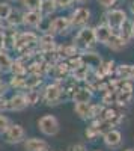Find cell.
Returning a JSON list of instances; mask_svg holds the SVG:
<instances>
[{
    "label": "cell",
    "instance_id": "obj_47",
    "mask_svg": "<svg viewBox=\"0 0 134 151\" xmlns=\"http://www.w3.org/2000/svg\"><path fill=\"white\" fill-rule=\"evenodd\" d=\"M125 151H134V150H133V148H128V150H125Z\"/></svg>",
    "mask_w": 134,
    "mask_h": 151
},
{
    "label": "cell",
    "instance_id": "obj_21",
    "mask_svg": "<svg viewBox=\"0 0 134 151\" xmlns=\"http://www.w3.org/2000/svg\"><path fill=\"white\" fill-rule=\"evenodd\" d=\"M12 58L8 55L6 50H0V74H5V73H9L11 71V67H12Z\"/></svg>",
    "mask_w": 134,
    "mask_h": 151
},
{
    "label": "cell",
    "instance_id": "obj_6",
    "mask_svg": "<svg viewBox=\"0 0 134 151\" xmlns=\"http://www.w3.org/2000/svg\"><path fill=\"white\" fill-rule=\"evenodd\" d=\"M69 29H71L69 17L59 15V17L53 18L51 21H48L47 33H51V35H65V33H68Z\"/></svg>",
    "mask_w": 134,
    "mask_h": 151
},
{
    "label": "cell",
    "instance_id": "obj_35",
    "mask_svg": "<svg viewBox=\"0 0 134 151\" xmlns=\"http://www.w3.org/2000/svg\"><path fill=\"white\" fill-rule=\"evenodd\" d=\"M56 2V5H57V8H62V9H66V8H69V6H72L76 3V0H54Z\"/></svg>",
    "mask_w": 134,
    "mask_h": 151
},
{
    "label": "cell",
    "instance_id": "obj_27",
    "mask_svg": "<svg viewBox=\"0 0 134 151\" xmlns=\"http://www.w3.org/2000/svg\"><path fill=\"white\" fill-rule=\"evenodd\" d=\"M133 98H134L133 91H119V92H116V103L120 104V106L130 104Z\"/></svg>",
    "mask_w": 134,
    "mask_h": 151
},
{
    "label": "cell",
    "instance_id": "obj_39",
    "mask_svg": "<svg viewBox=\"0 0 134 151\" xmlns=\"http://www.w3.org/2000/svg\"><path fill=\"white\" fill-rule=\"evenodd\" d=\"M68 151H88V148L83 144H74V145H71L68 148Z\"/></svg>",
    "mask_w": 134,
    "mask_h": 151
},
{
    "label": "cell",
    "instance_id": "obj_12",
    "mask_svg": "<svg viewBox=\"0 0 134 151\" xmlns=\"http://www.w3.org/2000/svg\"><path fill=\"white\" fill-rule=\"evenodd\" d=\"M8 104H9V110H14V112H20V110H24L27 107L26 97H24V94H21V92L12 95L8 100Z\"/></svg>",
    "mask_w": 134,
    "mask_h": 151
},
{
    "label": "cell",
    "instance_id": "obj_43",
    "mask_svg": "<svg viewBox=\"0 0 134 151\" xmlns=\"http://www.w3.org/2000/svg\"><path fill=\"white\" fill-rule=\"evenodd\" d=\"M77 3H86V2H89V0H76Z\"/></svg>",
    "mask_w": 134,
    "mask_h": 151
},
{
    "label": "cell",
    "instance_id": "obj_2",
    "mask_svg": "<svg viewBox=\"0 0 134 151\" xmlns=\"http://www.w3.org/2000/svg\"><path fill=\"white\" fill-rule=\"evenodd\" d=\"M95 42L96 41H95V35H93V27L84 26L76 33L72 44L76 45L77 50H89Z\"/></svg>",
    "mask_w": 134,
    "mask_h": 151
},
{
    "label": "cell",
    "instance_id": "obj_40",
    "mask_svg": "<svg viewBox=\"0 0 134 151\" xmlns=\"http://www.w3.org/2000/svg\"><path fill=\"white\" fill-rule=\"evenodd\" d=\"M8 89H9V85L5 82H0V95H5Z\"/></svg>",
    "mask_w": 134,
    "mask_h": 151
},
{
    "label": "cell",
    "instance_id": "obj_38",
    "mask_svg": "<svg viewBox=\"0 0 134 151\" xmlns=\"http://www.w3.org/2000/svg\"><path fill=\"white\" fill-rule=\"evenodd\" d=\"M3 110H9V104H8V98H5V95H0V112Z\"/></svg>",
    "mask_w": 134,
    "mask_h": 151
},
{
    "label": "cell",
    "instance_id": "obj_3",
    "mask_svg": "<svg viewBox=\"0 0 134 151\" xmlns=\"http://www.w3.org/2000/svg\"><path fill=\"white\" fill-rule=\"evenodd\" d=\"M128 20V15L124 9L119 8H112L105 12V24L110 27L115 33L119 32V29L122 27V24Z\"/></svg>",
    "mask_w": 134,
    "mask_h": 151
},
{
    "label": "cell",
    "instance_id": "obj_4",
    "mask_svg": "<svg viewBox=\"0 0 134 151\" xmlns=\"http://www.w3.org/2000/svg\"><path fill=\"white\" fill-rule=\"evenodd\" d=\"M42 100L48 104V106H56L60 103V100L63 97V88L60 86L59 82H54V83H50L44 88L42 91Z\"/></svg>",
    "mask_w": 134,
    "mask_h": 151
},
{
    "label": "cell",
    "instance_id": "obj_41",
    "mask_svg": "<svg viewBox=\"0 0 134 151\" xmlns=\"http://www.w3.org/2000/svg\"><path fill=\"white\" fill-rule=\"evenodd\" d=\"M0 50H5V35H3V30H0Z\"/></svg>",
    "mask_w": 134,
    "mask_h": 151
},
{
    "label": "cell",
    "instance_id": "obj_18",
    "mask_svg": "<svg viewBox=\"0 0 134 151\" xmlns=\"http://www.w3.org/2000/svg\"><path fill=\"white\" fill-rule=\"evenodd\" d=\"M5 21L8 23L9 27H14V29L21 26V24H23V12L20 9H11L9 15H8V18Z\"/></svg>",
    "mask_w": 134,
    "mask_h": 151
},
{
    "label": "cell",
    "instance_id": "obj_19",
    "mask_svg": "<svg viewBox=\"0 0 134 151\" xmlns=\"http://www.w3.org/2000/svg\"><path fill=\"white\" fill-rule=\"evenodd\" d=\"M118 35L120 36V38H122V40L128 44L131 40H133V20H127L124 24H122V27H120L119 29V32H118Z\"/></svg>",
    "mask_w": 134,
    "mask_h": 151
},
{
    "label": "cell",
    "instance_id": "obj_32",
    "mask_svg": "<svg viewBox=\"0 0 134 151\" xmlns=\"http://www.w3.org/2000/svg\"><path fill=\"white\" fill-rule=\"evenodd\" d=\"M11 5L6 3V2H0V21H3L8 18L9 15V12H11Z\"/></svg>",
    "mask_w": 134,
    "mask_h": 151
},
{
    "label": "cell",
    "instance_id": "obj_48",
    "mask_svg": "<svg viewBox=\"0 0 134 151\" xmlns=\"http://www.w3.org/2000/svg\"><path fill=\"white\" fill-rule=\"evenodd\" d=\"M0 30H2V21H0Z\"/></svg>",
    "mask_w": 134,
    "mask_h": 151
},
{
    "label": "cell",
    "instance_id": "obj_16",
    "mask_svg": "<svg viewBox=\"0 0 134 151\" xmlns=\"http://www.w3.org/2000/svg\"><path fill=\"white\" fill-rule=\"evenodd\" d=\"M3 35H5V50H14L18 32L14 27H8V29H3Z\"/></svg>",
    "mask_w": 134,
    "mask_h": 151
},
{
    "label": "cell",
    "instance_id": "obj_9",
    "mask_svg": "<svg viewBox=\"0 0 134 151\" xmlns=\"http://www.w3.org/2000/svg\"><path fill=\"white\" fill-rule=\"evenodd\" d=\"M44 15L41 14L39 11H26L23 14V24L26 27H30V29H36L39 27L42 21H44Z\"/></svg>",
    "mask_w": 134,
    "mask_h": 151
},
{
    "label": "cell",
    "instance_id": "obj_10",
    "mask_svg": "<svg viewBox=\"0 0 134 151\" xmlns=\"http://www.w3.org/2000/svg\"><path fill=\"white\" fill-rule=\"evenodd\" d=\"M115 32L107 26L105 23H103V24H98V26H95L93 27V35H95V41L96 42H100V44H107L108 42V40L112 38V35H113Z\"/></svg>",
    "mask_w": 134,
    "mask_h": 151
},
{
    "label": "cell",
    "instance_id": "obj_14",
    "mask_svg": "<svg viewBox=\"0 0 134 151\" xmlns=\"http://www.w3.org/2000/svg\"><path fill=\"white\" fill-rule=\"evenodd\" d=\"M80 59H81V64H83L84 67H88L89 70H91V68H100L101 64H103L101 58L96 55V53H91V52L80 55Z\"/></svg>",
    "mask_w": 134,
    "mask_h": 151
},
{
    "label": "cell",
    "instance_id": "obj_23",
    "mask_svg": "<svg viewBox=\"0 0 134 151\" xmlns=\"http://www.w3.org/2000/svg\"><path fill=\"white\" fill-rule=\"evenodd\" d=\"M41 83H42V76L29 74L27 77H24V89H36V88H39Z\"/></svg>",
    "mask_w": 134,
    "mask_h": 151
},
{
    "label": "cell",
    "instance_id": "obj_50",
    "mask_svg": "<svg viewBox=\"0 0 134 151\" xmlns=\"http://www.w3.org/2000/svg\"><path fill=\"white\" fill-rule=\"evenodd\" d=\"M95 151H100V150H95Z\"/></svg>",
    "mask_w": 134,
    "mask_h": 151
},
{
    "label": "cell",
    "instance_id": "obj_7",
    "mask_svg": "<svg viewBox=\"0 0 134 151\" xmlns=\"http://www.w3.org/2000/svg\"><path fill=\"white\" fill-rule=\"evenodd\" d=\"M91 20V9L88 8H77L74 12L71 14L69 17V21H71V27H84V26H88V23Z\"/></svg>",
    "mask_w": 134,
    "mask_h": 151
},
{
    "label": "cell",
    "instance_id": "obj_42",
    "mask_svg": "<svg viewBox=\"0 0 134 151\" xmlns=\"http://www.w3.org/2000/svg\"><path fill=\"white\" fill-rule=\"evenodd\" d=\"M130 12H131V15L134 17V0H133L131 5H130Z\"/></svg>",
    "mask_w": 134,
    "mask_h": 151
},
{
    "label": "cell",
    "instance_id": "obj_31",
    "mask_svg": "<svg viewBox=\"0 0 134 151\" xmlns=\"http://www.w3.org/2000/svg\"><path fill=\"white\" fill-rule=\"evenodd\" d=\"M68 73H69V67H68L66 62H65V64H59V65L56 67V79H57V80L63 79Z\"/></svg>",
    "mask_w": 134,
    "mask_h": 151
},
{
    "label": "cell",
    "instance_id": "obj_49",
    "mask_svg": "<svg viewBox=\"0 0 134 151\" xmlns=\"http://www.w3.org/2000/svg\"><path fill=\"white\" fill-rule=\"evenodd\" d=\"M9 2H18V0H9Z\"/></svg>",
    "mask_w": 134,
    "mask_h": 151
},
{
    "label": "cell",
    "instance_id": "obj_29",
    "mask_svg": "<svg viewBox=\"0 0 134 151\" xmlns=\"http://www.w3.org/2000/svg\"><path fill=\"white\" fill-rule=\"evenodd\" d=\"M24 77H21V76H12V79L8 83L9 88H12V89H24Z\"/></svg>",
    "mask_w": 134,
    "mask_h": 151
},
{
    "label": "cell",
    "instance_id": "obj_28",
    "mask_svg": "<svg viewBox=\"0 0 134 151\" xmlns=\"http://www.w3.org/2000/svg\"><path fill=\"white\" fill-rule=\"evenodd\" d=\"M131 74H133V65H120L118 68V76L122 80H131Z\"/></svg>",
    "mask_w": 134,
    "mask_h": 151
},
{
    "label": "cell",
    "instance_id": "obj_25",
    "mask_svg": "<svg viewBox=\"0 0 134 151\" xmlns=\"http://www.w3.org/2000/svg\"><path fill=\"white\" fill-rule=\"evenodd\" d=\"M105 45H107L108 48H112V50H122V48L127 45V42H125L118 33H113L112 38L108 40V42H107Z\"/></svg>",
    "mask_w": 134,
    "mask_h": 151
},
{
    "label": "cell",
    "instance_id": "obj_46",
    "mask_svg": "<svg viewBox=\"0 0 134 151\" xmlns=\"http://www.w3.org/2000/svg\"><path fill=\"white\" fill-rule=\"evenodd\" d=\"M39 151H50V150H48V148H44V150H39Z\"/></svg>",
    "mask_w": 134,
    "mask_h": 151
},
{
    "label": "cell",
    "instance_id": "obj_15",
    "mask_svg": "<svg viewBox=\"0 0 134 151\" xmlns=\"http://www.w3.org/2000/svg\"><path fill=\"white\" fill-rule=\"evenodd\" d=\"M93 94L89 88H77L74 89L72 92V100H74V103H91Z\"/></svg>",
    "mask_w": 134,
    "mask_h": 151
},
{
    "label": "cell",
    "instance_id": "obj_1",
    "mask_svg": "<svg viewBox=\"0 0 134 151\" xmlns=\"http://www.w3.org/2000/svg\"><path fill=\"white\" fill-rule=\"evenodd\" d=\"M38 42H39V36L32 30H26L18 33L14 50L20 52L21 55H29L35 52V48L38 47Z\"/></svg>",
    "mask_w": 134,
    "mask_h": 151
},
{
    "label": "cell",
    "instance_id": "obj_33",
    "mask_svg": "<svg viewBox=\"0 0 134 151\" xmlns=\"http://www.w3.org/2000/svg\"><path fill=\"white\" fill-rule=\"evenodd\" d=\"M11 125V121L6 115L0 113V134H5V132L8 130V127Z\"/></svg>",
    "mask_w": 134,
    "mask_h": 151
},
{
    "label": "cell",
    "instance_id": "obj_44",
    "mask_svg": "<svg viewBox=\"0 0 134 151\" xmlns=\"http://www.w3.org/2000/svg\"><path fill=\"white\" fill-rule=\"evenodd\" d=\"M131 80H134V67H133V74H131Z\"/></svg>",
    "mask_w": 134,
    "mask_h": 151
},
{
    "label": "cell",
    "instance_id": "obj_24",
    "mask_svg": "<svg viewBox=\"0 0 134 151\" xmlns=\"http://www.w3.org/2000/svg\"><path fill=\"white\" fill-rule=\"evenodd\" d=\"M91 109H92L91 103H77L76 107H74L76 113L81 119H89L91 118Z\"/></svg>",
    "mask_w": 134,
    "mask_h": 151
},
{
    "label": "cell",
    "instance_id": "obj_11",
    "mask_svg": "<svg viewBox=\"0 0 134 151\" xmlns=\"http://www.w3.org/2000/svg\"><path fill=\"white\" fill-rule=\"evenodd\" d=\"M38 47L41 48V52H56V50H57V44H56V40H54V35L45 32L39 38Z\"/></svg>",
    "mask_w": 134,
    "mask_h": 151
},
{
    "label": "cell",
    "instance_id": "obj_5",
    "mask_svg": "<svg viewBox=\"0 0 134 151\" xmlns=\"http://www.w3.org/2000/svg\"><path fill=\"white\" fill-rule=\"evenodd\" d=\"M38 129L45 136H56L60 130V125L54 115H44L38 119Z\"/></svg>",
    "mask_w": 134,
    "mask_h": 151
},
{
    "label": "cell",
    "instance_id": "obj_8",
    "mask_svg": "<svg viewBox=\"0 0 134 151\" xmlns=\"http://www.w3.org/2000/svg\"><path fill=\"white\" fill-rule=\"evenodd\" d=\"M26 139V132L20 124H11L5 132V141L8 144H20Z\"/></svg>",
    "mask_w": 134,
    "mask_h": 151
},
{
    "label": "cell",
    "instance_id": "obj_37",
    "mask_svg": "<svg viewBox=\"0 0 134 151\" xmlns=\"http://www.w3.org/2000/svg\"><path fill=\"white\" fill-rule=\"evenodd\" d=\"M86 136H88V139H91V141H93L95 137L98 136V132H96V129L93 127V125L88 127V130H86Z\"/></svg>",
    "mask_w": 134,
    "mask_h": 151
},
{
    "label": "cell",
    "instance_id": "obj_20",
    "mask_svg": "<svg viewBox=\"0 0 134 151\" xmlns=\"http://www.w3.org/2000/svg\"><path fill=\"white\" fill-rule=\"evenodd\" d=\"M9 73H12V76H21V77H24L27 74V64L23 59L18 58L12 62V67H11Z\"/></svg>",
    "mask_w": 134,
    "mask_h": 151
},
{
    "label": "cell",
    "instance_id": "obj_34",
    "mask_svg": "<svg viewBox=\"0 0 134 151\" xmlns=\"http://www.w3.org/2000/svg\"><path fill=\"white\" fill-rule=\"evenodd\" d=\"M96 2H98V5L104 9H112L118 3V0H96Z\"/></svg>",
    "mask_w": 134,
    "mask_h": 151
},
{
    "label": "cell",
    "instance_id": "obj_45",
    "mask_svg": "<svg viewBox=\"0 0 134 151\" xmlns=\"http://www.w3.org/2000/svg\"><path fill=\"white\" fill-rule=\"evenodd\" d=\"M133 36H134V20H133Z\"/></svg>",
    "mask_w": 134,
    "mask_h": 151
},
{
    "label": "cell",
    "instance_id": "obj_36",
    "mask_svg": "<svg viewBox=\"0 0 134 151\" xmlns=\"http://www.w3.org/2000/svg\"><path fill=\"white\" fill-rule=\"evenodd\" d=\"M113 101H116V94H112V91H108V92L103 97V103H104V104H112Z\"/></svg>",
    "mask_w": 134,
    "mask_h": 151
},
{
    "label": "cell",
    "instance_id": "obj_17",
    "mask_svg": "<svg viewBox=\"0 0 134 151\" xmlns=\"http://www.w3.org/2000/svg\"><path fill=\"white\" fill-rule=\"evenodd\" d=\"M44 148H48V144L39 137H30V139L24 141V150L26 151H39Z\"/></svg>",
    "mask_w": 134,
    "mask_h": 151
},
{
    "label": "cell",
    "instance_id": "obj_30",
    "mask_svg": "<svg viewBox=\"0 0 134 151\" xmlns=\"http://www.w3.org/2000/svg\"><path fill=\"white\" fill-rule=\"evenodd\" d=\"M42 0H23V6L27 11H39Z\"/></svg>",
    "mask_w": 134,
    "mask_h": 151
},
{
    "label": "cell",
    "instance_id": "obj_26",
    "mask_svg": "<svg viewBox=\"0 0 134 151\" xmlns=\"http://www.w3.org/2000/svg\"><path fill=\"white\" fill-rule=\"evenodd\" d=\"M24 97H26L27 106H36L39 103V100L42 98L39 91H36V89H27L26 92H24Z\"/></svg>",
    "mask_w": 134,
    "mask_h": 151
},
{
    "label": "cell",
    "instance_id": "obj_13",
    "mask_svg": "<svg viewBox=\"0 0 134 151\" xmlns=\"http://www.w3.org/2000/svg\"><path fill=\"white\" fill-rule=\"evenodd\" d=\"M103 137H104V144L110 148H116L122 142V133L119 130H115V129L108 130L105 134H103Z\"/></svg>",
    "mask_w": 134,
    "mask_h": 151
},
{
    "label": "cell",
    "instance_id": "obj_22",
    "mask_svg": "<svg viewBox=\"0 0 134 151\" xmlns=\"http://www.w3.org/2000/svg\"><path fill=\"white\" fill-rule=\"evenodd\" d=\"M56 11H57V5H56L54 0H42L41 8H39V12H41L44 17H50V15H53Z\"/></svg>",
    "mask_w": 134,
    "mask_h": 151
}]
</instances>
